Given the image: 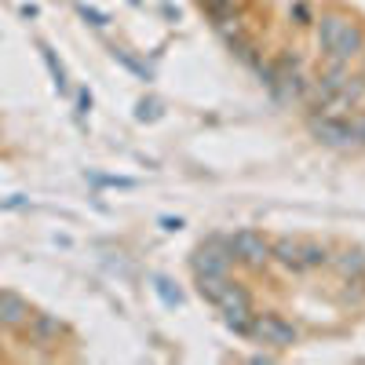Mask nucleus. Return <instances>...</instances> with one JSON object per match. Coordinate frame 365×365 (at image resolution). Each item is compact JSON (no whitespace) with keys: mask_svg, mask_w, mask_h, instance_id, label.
Segmentation results:
<instances>
[{"mask_svg":"<svg viewBox=\"0 0 365 365\" xmlns=\"http://www.w3.org/2000/svg\"><path fill=\"white\" fill-rule=\"evenodd\" d=\"M318 48L329 63H351L365 51L361 26L347 15H322L318 19Z\"/></svg>","mask_w":365,"mask_h":365,"instance_id":"1","label":"nucleus"},{"mask_svg":"<svg viewBox=\"0 0 365 365\" xmlns=\"http://www.w3.org/2000/svg\"><path fill=\"white\" fill-rule=\"evenodd\" d=\"M270 259H278L289 270H314L329 263V249L307 237H278L270 245Z\"/></svg>","mask_w":365,"mask_h":365,"instance_id":"2","label":"nucleus"},{"mask_svg":"<svg viewBox=\"0 0 365 365\" xmlns=\"http://www.w3.org/2000/svg\"><path fill=\"white\" fill-rule=\"evenodd\" d=\"M216 307H220V314H223V322L234 329V332H241V336H249L252 332V299H249V292L241 289L237 282H227V289L216 296Z\"/></svg>","mask_w":365,"mask_h":365,"instance_id":"3","label":"nucleus"},{"mask_svg":"<svg viewBox=\"0 0 365 365\" xmlns=\"http://www.w3.org/2000/svg\"><path fill=\"white\" fill-rule=\"evenodd\" d=\"M311 132L325 143V146H358V120L344 117V113H314L311 117Z\"/></svg>","mask_w":365,"mask_h":365,"instance_id":"4","label":"nucleus"},{"mask_svg":"<svg viewBox=\"0 0 365 365\" xmlns=\"http://www.w3.org/2000/svg\"><path fill=\"white\" fill-rule=\"evenodd\" d=\"M22 332H26V344L29 347H37V351H51V347H58V340H66V322L63 318H55V314H29V322L22 325Z\"/></svg>","mask_w":365,"mask_h":365,"instance_id":"5","label":"nucleus"},{"mask_svg":"<svg viewBox=\"0 0 365 365\" xmlns=\"http://www.w3.org/2000/svg\"><path fill=\"white\" fill-rule=\"evenodd\" d=\"M227 249H230L234 263H245V267H263L270 259V241L259 230H237V234H230Z\"/></svg>","mask_w":365,"mask_h":365,"instance_id":"6","label":"nucleus"},{"mask_svg":"<svg viewBox=\"0 0 365 365\" xmlns=\"http://www.w3.org/2000/svg\"><path fill=\"white\" fill-rule=\"evenodd\" d=\"M249 336H256L259 344H267V347H292L296 344V336H299V332H296V325L292 322H285L282 314H256L252 318V332H249Z\"/></svg>","mask_w":365,"mask_h":365,"instance_id":"7","label":"nucleus"},{"mask_svg":"<svg viewBox=\"0 0 365 365\" xmlns=\"http://www.w3.org/2000/svg\"><path fill=\"white\" fill-rule=\"evenodd\" d=\"M194 274L197 278H223V274H230V249H227V241H208V245H201L194 252Z\"/></svg>","mask_w":365,"mask_h":365,"instance_id":"8","label":"nucleus"},{"mask_svg":"<svg viewBox=\"0 0 365 365\" xmlns=\"http://www.w3.org/2000/svg\"><path fill=\"white\" fill-rule=\"evenodd\" d=\"M29 314H34V307L19 296V292H8V289H0V325H8V329H22L29 322Z\"/></svg>","mask_w":365,"mask_h":365,"instance_id":"9","label":"nucleus"},{"mask_svg":"<svg viewBox=\"0 0 365 365\" xmlns=\"http://www.w3.org/2000/svg\"><path fill=\"white\" fill-rule=\"evenodd\" d=\"M336 270L344 274V278H361V274H365V256L361 252H344L340 259H336Z\"/></svg>","mask_w":365,"mask_h":365,"instance_id":"10","label":"nucleus"},{"mask_svg":"<svg viewBox=\"0 0 365 365\" xmlns=\"http://www.w3.org/2000/svg\"><path fill=\"white\" fill-rule=\"evenodd\" d=\"M41 55H44V63H48V70H51V77H55V88L66 91V70H63V63H55V55H51L48 44H41Z\"/></svg>","mask_w":365,"mask_h":365,"instance_id":"11","label":"nucleus"},{"mask_svg":"<svg viewBox=\"0 0 365 365\" xmlns=\"http://www.w3.org/2000/svg\"><path fill=\"white\" fill-rule=\"evenodd\" d=\"M154 289L161 292V299H165V303H182L179 289H172V282H168V278H154Z\"/></svg>","mask_w":365,"mask_h":365,"instance_id":"12","label":"nucleus"},{"mask_svg":"<svg viewBox=\"0 0 365 365\" xmlns=\"http://www.w3.org/2000/svg\"><path fill=\"white\" fill-rule=\"evenodd\" d=\"M77 11H81V15H84V19H91V22H96V26H106V15H99V11H96V8H84V4H81V8H77Z\"/></svg>","mask_w":365,"mask_h":365,"instance_id":"13","label":"nucleus"},{"mask_svg":"<svg viewBox=\"0 0 365 365\" xmlns=\"http://www.w3.org/2000/svg\"><path fill=\"white\" fill-rule=\"evenodd\" d=\"M146 117H158L154 103H139V120H146Z\"/></svg>","mask_w":365,"mask_h":365,"instance_id":"14","label":"nucleus"}]
</instances>
